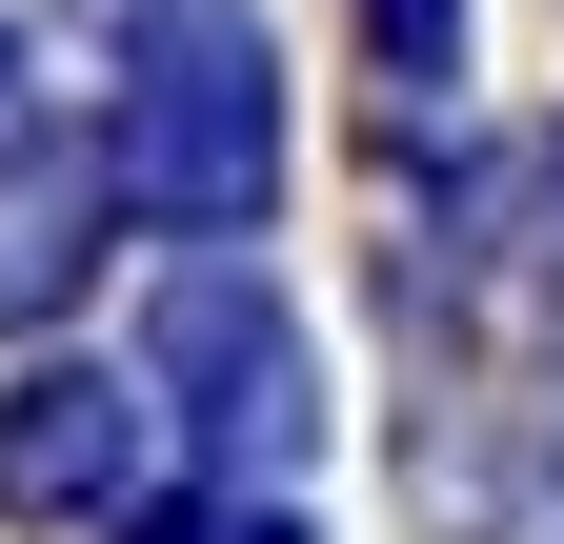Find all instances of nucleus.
Here are the masks:
<instances>
[{
    "label": "nucleus",
    "instance_id": "1",
    "mask_svg": "<svg viewBox=\"0 0 564 544\" xmlns=\"http://www.w3.org/2000/svg\"><path fill=\"white\" fill-rule=\"evenodd\" d=\"M101 182L141 222H262L282 182V81H262V21L242 0H162L121 61V121H101Z\"/></svg>",
    "mask_w": 564,
    "mask_h": 544
},
{
    "label": "nucleus",
    "instance_id": "2",
    "mask_svg": "<svg viewBox=\"0 0 564 544\" xmlns=\"http://www.w3.org/2000/svg\"><path fill=\"white\" fill-rule=\"evenodd\" d=\"M141 363L182 383V424L223 444V485H282V464H303V424H323V383H303V344H282V303L242 283V262H182Z\"/></svg>",
    "mask_w": 564,
    "mask_h": 544
},
{
    "label": "nucleus",
    "instance_id": "3",
    "mask_svg": "<svg viewBox=\"0 0 564 544\" xmlns=\"http://www.w3.org/2000/svg\"><path fill=\"white\" fill-rule=\"evenodd\" d=\"M0 504H21V524H101V504H141V383L41 363L21 403H0Z\"/></svg>",
    "mask_w": 564,
    "mask_h": 544
},
{
    "label": "nucleus",
    "instance_id": "4",
    "mask_svg": "<svg viewBox=\"0 0 564 544\" xmlns=\"http://www.w3.org/2000/svg\"><path fill=\"white\" fill-rule=\"evenodd\" d=\"M82 222H101V162H0V323L82 283Z\"/></svg>",
    "mask_w": 564,
    "mask_h": 544
},
{
    "label": "nucleus",
    "instance_id": "5",
    "mask_svg": "<svg viewBox=\"0 0 564 544\" xmlns=\"http://www.w3.org/2000/svg\"><path fill=\"white\" fill-rule=\"evenodd\" d=\"M484 544H564V383L505 424V485H484Z\"/></svg>",
    "mask_w": 564,
    "mask_h": 544
},
{
    "label": "nucleus",
    "instance_id": "6",
    "mask_svg": "<svg viewBox=\"0 0 564 544\" xmlns=\"http://www.w3.org/2000/svg\"><path fill=\"white\" fill-rule=\"evenodd\" d=\"M364 41H383V81L423 101V81H444V61H464V0H364Z\"/></svg>",
    "mask_w": 564,
    "mask_h": 544
},
{
    "label": "nucleus",
    "instance_id": "7",
    "mask_svg": "<svg viewBox=\"0 0 564 544\" xmlns=\"http://www.w3.org/2000/svg\"><path fill=\"white\" fill-rule=\"evenodd\" d=\"M162 544H282V504H182Z\"/></svg>",
    "mask_w": 564,
    "mask_h": 544
}]
</instances>
